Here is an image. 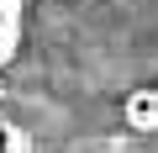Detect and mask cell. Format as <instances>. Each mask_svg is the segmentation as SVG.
I'll return each instance as SVG.
<instances>
[{
    "label": "cell",
    "mask_w": 158,
    "mask_h": 153,
    "mask_svg": "<svg viewBox=\"0 0 158 153\" xmlns=\"http://www.w3.org/2000/svg\"><path fill=\"white\" fill-rule=\"evenodd\" d=\"M0 153H27V132L6 116H0Z\"/></svg>",
    "instance_id": "cell-3"
},
{
    "label": "cell",
    "mask_w": 158,
    "mask_h": 153,
    "mask_svg": "<svg viewBox=\"0 0 158 153\" xmlns=\"http://www.w3.org/2000/svg\"><path fill=\"white\" fill-rule=\"evenodd\" d=\"M21 11H27V0H0V69L21 48Z\"/></svg>",
    "instance_id": "cell-1"
},
{
    "label": "cell",
    "mask_w": 158,
    "mask_h": 153,
    "mask_svg": "<svg viewBox=\"0 0 158 153\" xmlns=\"http://www.w3.org/2000/svg\"><path fill=\"white\" fill-rule=\"evenodd\" d=\"M127 121L137 132H153L158 127V90H132L127 95Z\"/></svg>",
    "instance_id": "cell-2"
}]
</instances>
